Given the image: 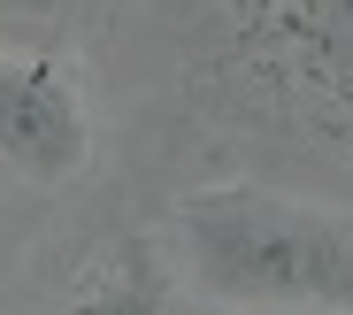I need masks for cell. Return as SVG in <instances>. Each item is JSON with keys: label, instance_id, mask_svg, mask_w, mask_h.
I'll return each mask as SVG.
<instances>
[{"label": "cell", "instance_id": "2", "mask_svg": "<svg viewBox=\"0 0 353 315\" xmlns=\"http://www.w3.org/2000/svg\"><path fill=\"white\" fill-rule=\"evenodd\" d=\"M92 154L85 93L54 54H8L0 46V162L31 177H77Z\"/></svg>", "mask_w": 353, "mask_h": 315}, {"label": "cell", "instance_id": "3", "mask_svg": "<svg viewBox=\"0 0 353 315\" xmlns=\"http://www.w3.org/2000/svg\"><path fill=\"white\" fill-rule=\"evenodd\" d=\"M62 315H185V307H176V277L161 269V254L123 238L100 262H85V277H77Z\"/></svg>", "mask_w": 353, "mask_h": 315}, {"label": "cell", "instance_id": "1", "mask_svg": "<svg viewBox=\"0 0 353 315\" xmlns=\"http://www.w3.org/2000/svg\"><path fill=\"white\" fill-rule=\"evenodd\" d=\"M176 254L215 315H353V208L276 184L176 200Z\"/></svg>", "mask_w": 353, "mask_h": 315}, {"label": "cell", "instance_id": "4", "mask_svg": "<svg viewBox=\"0 0 353 315\" xmlns=\"http://www.w3.org/2000/svg\"><path fill=\"white\" fill-rule=\"evenodd\" d=\"M185 315H215V307H185Z\"/></svg>", "mask_w": 353, "mask_h": 315}]
</instances>
